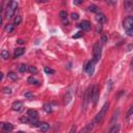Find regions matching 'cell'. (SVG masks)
<instances>
[{
	"instance_id": "2e32d148",
	"label": "cell",
	"mask_w": 133,
	"mask_h": 133,
	"mask_svg": "<svg viewBox=\"0 0 133 133\" xmlns=\"http://www.w3.org/2000/svg\"><path fill=\"white\" fill-rule=\"evenodd\" d=\"M1 127H2V129H3L4 131H8V132H11V131L14 129V126H13L11 123H2Z\"/></svg>"
},
{
	"instance_id": "8d00e7d4",
	"label": "cell",
	"mask_w": 133,
	"mask_h": 133,
	"mask_svg": "<svg viewBox=\"0 0 133 133\" xmlns=\"http://www.w3.org/2000/svg\"><path fill=\"white\" fill-rule=\"evenodd\" d=\"M82 3V1H74V4H80Z\"/></svg>"
},
{
	"instance_id": "8fae6325",
	"label": "cell",
	"mask_w": 133,
	"mask_h": 133,
	"mask_svg": "<svg viewBox=\"0 0 133 133\" xmlns=\"http://www.w3.org/2000/svg\"><path fill=\"white\" fill-rule=\"evenodd\" d=\"M27 116H28L31 120H37V117H39V113H37L36 110L29 109V110L27 111Z\"/></svg>"
},
{
	"instance_id": "f546056e",
	"label": "cell",
	"mask_w": 133,
	"mask_h": 133,
	"mask_svg": "<svg viewBox=\"0 0 133 133\" xmlns=\"http://www.w3.org/2000/svg\"><path fill=\"white\" fill-rule=\"evenodd\" d=\"M71 18L73 19V20H78V19H79V15L76 14V13H72L71 14Z\"/></svg>"
},
{
	"instance_id": "44dd1931",
	"label": "cell",
	"mask_w": 133,
	"mask_h": 133,
	"mask_svg": "<svg viewBox=\"0 0 133 133\" xmlns=\"http://www.w3.org/2000/svg\"><path fill=\"white\" fill-rule=\"evenodd\" d=\"M88 11L91 12V13H96V14L100 13V12H99V7H98L97 5H95V4H90V5L88 6Z\"/></svg>"
},
{
	"instance_id": "5bb4252c",
	"label": "cell",
	"mask_w": 133,
	"mask_h": 133,
	"mask_svg": "<svg viewBox=\"0 0 133 133\" xmlns=\"http://www.w3.org/2000/svg\"><path fill=\"white\" fill-rule=\"evenodd\" d=\"M120 130H121V126L119 124H115L107 133H120Z\"/></svg>"
},
{
	"instance_id": "836d02e7",
	"label": "cell",
	"mask_w": 133,
	"mask_h": 133,
	"mask_svg": "<svg viewBox=\"0 0 133 133\" xmlns=\"http://www.w3.org/2000/svg\"><path fill=\"white\" fill-rule=\"evenodd\" d=\"M132 113H133V106H131L130 109L128 110V112H127V117H130V116L132 115Z\"/></svg>"
},
{
	"instance_id": "484cf974",
	"label": "cell",
	"mask_w": 133,
	"mask_h": 133,
	"mask_svg": "<svg viewBox=\"0 0 133 133\" xmlns=\"http://www.w3.org/2000/svg\"><path fill=\"white\" fill-rule=\"evenodd\" d=\"M20 122H21V123H24V124H28V123H30L31 121H30V118L27 116V117H21V118H20Z\"/></svg>"
},
{
	"instance_id": "74e56055",
	"label": "cell",
	"mask_w": 133,
	"mask_h": 133,
	"mask_svg": "<svg viewBox=\"0 0 133 133\" xmlns=\"http://www.w3.org/2000/svg\"><path fill=\"white\" fill-rule=\"evenodd\" d=\"M102 41H103V43H105V41H106V37H105V36L102 37Z\"/></svg>"
},
{
	"instance_id": "60d3db41",
	"label": "cell",
	"mask_w": 133,
	"mask_h": 133,
	"mask_svg": "<svg viewBox=\"0 0 133 133\" xmlns=\"http://www.w3.org/2000/svg\"><path fill=\"white\" fill-rule=\"evenodd\" d=\"M18 133H25V132H23V131H19Z\"/></svg>"
},
{
	"instance_id": "ffe728a7",
	"label": "cell",
	"mask_w": 133,
	"mask_h": 133,
	"mask_svg": "<svg viewBox=\"0 0 133 133\" xmlns=\"http://www.w3.org/2000/svg\"><path fill=\"white\" fill-rule=\"evenodd\" d=\"M14 28H15V25H14V24H7V25L4 26V31L11 33V32L14 31Z\"/></svg>"
},
{
	"instance_id": "e575fe53",
	"label": "cell",
	"mask_w": 133,
	"mask_h": 133,
	"mask_svg": "<svg viewBox=\"0 0 133 133\" xmlns=\"http://www.w3.org/2000/svg\"><path fill=\"white\" fill-rule=\"evenodd\" d=\"M127 33H128V35L133 36V27H132V28H130L129 30H127Z\"/></svg>"
},
{
	"instance_id": "4316f807",
	"label": "cell",
	"mask_w": 133,
	"mask_h": 133,
	"mask_svg": "<svg viewBox=\"0 0 133 133\" xmlns=\"http://www.w3.org/2000/svg\"><path fill=\"white\" fill-rule=\"evenodd\" d=\"M28 71L31 73V74H36L37 73V69H36V67H34V66H29L28 67Z\"/></svg>"
},
{
	"instance_id": "7c38bea8",
	"label": "cell",
	"mask_w": 133,
	"mask_h": 133,
	"mask_svg": "<svg viewBox=\"0 0 133 133\" xmlns=\"http://www.w3.org/2000/svg\"><path fill=\"white\" fill-rule=\"evenodd\" d=\"M124 6H125L127 12H131L133 9V1H131V0H126L124 2Z\"/></svg>"
},
{
	"instance_id": "d590c367",
	"label": "cell",
	"mask_w": 133,
	"mask_h": 133,
	"mask_svg": "<svg viewBox=\"0 0 133 133\" xmlns=\"http://www.w3.org/2000/svg\"><path fill=\"white\" fill-rule=\"evenodd\" d=\"M17 43H18V44H20V45H22V44H24V41H23V40H18Z\"/></svg>"
},
{
	"instance_id": "4fadbf2b",
	"label": "cell",
	"mask_w": 133,
	"mask_h": 133,
	"mask_svg": "<svg viewBox=\"0 0 133 133\" xmlns=\"http://www.w3.org/2000/svg\"><path fill=\"white\" fill-rule=\"evenodd\" d=\"M24 53H25V49L24 48H17L15 50V53H14V57L17 58V57H19V56L23 55Z\"/></svg>"
},
{
	"instance_id": "277c9868",
	"label": "cell",
	"mask_w": 133,
	"mask_h": 133,
	"mask_svg": "<svg viewBox=\"0 0 133 133\" xmlns=\"http://www.w3.org/2000/svg\"><path fill=\"white\" fill-rule=\"evenodd\" d=\"M95 64H96V63H95L94 60H90V62H87L85 64V66H84V71L86 73H88V75H90V76H93V74H94Z\"/></svg>"
},
{
	"instance_id": "6da1fadb",
	"label": "cell",
	"mask_w": 133,
	"mask_h": 133,
	"mask_svg": "<svg viewBox=\"0 0 133 133\" xmlns=\"http://www.w3.org/2000/svg\"><path fill=\"white\" fill-rule=\"evenodd\" d=\"M18 7V2L16 1H11L7 6H6V11H5V18L6 19H12L14 17V14L16 12Z\"/></svg>"
},
{
	"instance_id": "4dcf8cb0",
	"label": "cell",
	"mask_w": 133,
	"mask_h": 133,
	"mask_svg": "<svg viewBox=\"0 0 133 133\" xmlns=\"http://www.w3.org/2000/svg\"><path fill=\"white\" fill-rule=\"evenodd\" d=\"M3 91H4V94H8V95H11V94H12V88L8 87V86H6V87L3 88Z\"/></svg>"
},
{
	"instance_id": "ac0fdd59",
	"label": "cell",
	"mask_w": 133,
	"mask_h": 133,
	"mask_svg": "<svg viewBox=\"0 0 133 133\" xmlns=\"http://www.w3.org/2000/svg\"><path fill=\"white\" fill-rule=\"evenodd\" d=\"M39 128H40V130H41L43 133H45V132H47V131L49 130L50 126H49V124H47V123H41L40 126H39Z\"/></svg>"
},
{
	"instance_id": "9a60e30c",
	"label": "cell",
	"mask_w": 133,
	"mask_h": 133,
	"mask_svg": "<svg viewBox=\"0 0 133 133\" xmlns=\"http://www.w3.org/2000/svg\"><path fill=\"white\" fill-rule=\"evenodd\" d=\"M71 100H72V93L69 90V91H67V94L65 95V100H64L65 105H69L70 102H71Z\"/></svg>"
},
{
	"instance_id": "30bf717a",
	"label": "cell",
	"mask_w": 133,
	"mask_h": 133,
	"mask_svg": "<svg viewBox=\"0 0 133 133\" xmlns=\"http://www.w3.org/2000/svg\"><path fill=\"white\" fill-rule=\"evenodd\" d=\"M96 20H97L98 23L103 24V23L106 22V17H105V15H104L103 13L100 12V13H98V14L96 15Z\"/></svg>"
},
{
	"instance_id": "7a4b0ae2",
	"label": "cell",
	"mask_w": 133,
	"mask_h": 133,
	"mask_svg": "<svg viewBox=\"0 0 133 133\" xmlns=\"http://www.w3.org/2000/svg\"><path fill=\"white\" fill-rule=\"evenodd\" d=\"M93 54H94V59L93 60L95 63H98L100 60V58H101V54H102V47H101V44L99 42L95 43Z\"/></svg>"
},
{
	"instance_id": "d4e9b609",
	"label": "cell",
	"mask_w": 133,
	"mask_h": 133,
	"mask_svg": "<svg viewBox=\"0 0 133 133\" xmlns=\"http://www.w3.org/2000/svg\"><path fill=\"white\" fill-rule=\"evenodd\" d=\"M7 77H8L9 79H12V80H17V79H18V76H17V74H16V73H14V72H8V74H7Z\"/></svg>"
},
{
	"instance_id": "cb8c5ba5",
	"label": "cell",
	"mask_w": 133,
	"mask_h": 133,
	"mask_svg": "<svg viewBox=\"0 0 133 133\" xmlns=\"http://www.w3.org/2000/svg\"><path fill=\"white\" fill-rule=\"evenodd\" d=\"M1 57H2L4 60L8 59V57H9V53H8L7 50H2V52H1Z\"/></svg>"
},
{
	"instance_id": "603a6c76",
	"label": "cell",
	"mask_w": 133,
	"mask_h": 133,
	"mask_svg": "<svg viewBox=\"0 0 133 133\" xmlns=\"http://www.w3.org/2000/svg\"><path fill=\"white\" fill-rule=\"evenodd\" d=\"M18 70H19V72H21V73H25V72L28 70V68H27L26 65L22 64V65H20V66L18 67Z\"/></svg>"
},
{
	"instance_id": "9c48e42d",
	"label": "cell",
	"mask_w": 133,
	"mask_h": 133,
	"mask_svg": "<svg viewBox=\"0 0 133 133\" xmlns=\"http://www.w3.org/2000/svg\"><path fill=\"white\" fill-rule=\"evenodd\" d=\"M94 127H95V123H89V124H87L79 133H90V132L94 130Z\"/></svg>"
},
{
	"instance_id": "ab89813d",
	"label": "cell",
	"mask_w": 133,
	"mask_h": 133,
	"mask_svg": "<svg viewBox=\"0 0 133 133\" xmlns=\"http://www.w3.org/2000/svg\"><path fill=\"white\" fill-rule=\"evenodd\" d=\"M2 133H9V132H8V131H3Z\"/></svg>"
},
{
	"instance_id": "7402d4cb",
	"label": "cell",
	"mask_w": 133,
	"mask_h": 133,
	"mask_svg": "<svg viewBox=\"0 0 133 133\" xmlns=\"http://www.w3.org/2000/svg\"><path fill=\"white\" fill-rule=\"evenodd\" d=\"M22 22V17L21 16H17L15 19H14V25L17 26V25H20Z\"/></svg>"
},
{
	"instance_id": "f1b7e54d",
	"label": "cell",
	"mask_w": 133,
	"mask_h": 133,
	"mask_svg": "<svg viewBox=\"0 0 133 133\" xmlns=\"http://www.w3.org/2000/svg\"><path fill=\"white\" fill-rule=\"evenodd\" d=\"M24 97L25 98H33V94L31 91H25L24 93Z\"/></svg>"
},
{
	"instance_id": "d6a6232c",
	"label": "cell",
	"mask_w": 133,
	"mask_h": 133,
	"mask_svg": "<svg viewBox=\"0 0 133 133\" xmlns=\"http://www.w3.org/2000/svg\"><path fill=\"white\" fill-rule=\"evenodd\" d=\"M82 35H83V32L79 31V32H77V34L73 35V39H78V37H80V36H82Z\"/></svg>"
},
{
	"instance_id": "d6986e66",
	"label": "cell",
	"mask_w": 133,
	"mask_h": 133,
	"mask_svg": "<svg viewBox=\"0 0 133 133\" xmlns=\"http://www.w3.org/2000/svg\"><path fill=\"white\" fill-rule=\"evenodd\" d=\"M27 82H28L29 84H34V85H37V84L40 83V82H39V80L35 79V78L33 77V76H30V77L27 79Z\"/></svg>"
},
{
	"instance_id": "f35d334b",
	"label": "cell",
	"mask_w": 133,
	"mask_h": 133,
	"mask_svg": "<svg viewBox=\"0 0 133 133\" xmlns=\"http://www.w3.org/2000/svg\"><path fill=\"white\" fill-rule=\"evenodd\" d=\"M0 75H1V78H0V79H1V80H2V79H3V73H1V74H0Z\"/></svg>"
},
{
	"instance_id": "52a82bcc",
	"label": "cell",
	"mask_w": 133,
	"mask_h": 133,
	"mask_svg": "<svg viewBox=\"0 0 133 133\" xmlns=\"http://www.w3.org/2000/svg\"><path fill=\"white\" fill-rule=\"evenodd\" d=\"M22 108H23V103L21 101H15L12 104V109L14 111H20Z\"/></svg>"
},
{
	"instance_id": "1f68e13d",
	"label": "cell",
	"mask_w": 133,
	"mask_h": 133,
	"mask_svg": "<svg viewBox=\"0 0 133 133\" xmlns=\"http://www.w3.org/2000/svg\"><path fill=\"white\" fill-rule=\"evenodd\" d=\"M45 72L47 73V74H54L55 72H54V70H52V69H49V68H45Z\"/></svg>"
},
{
	"instance_id": "e0dca14e",
	"label": "cell",
	"mask_w": 133,
	"mask_h": 133,
	"mask_svg": "<svg viewBox=\"0 0 133 133\" xmlns=\"http://www.w3.org/2000/svg\"><path fill=\"white\" fill-rule=\"evenodd\" d=\"M59 17H60V19L63 20V22H64L65 24H68V20H67L68 14H67L66 11H62V12H59Z\"/></svg>"
},
{
	"instance_id": "ba28073f",
	"label": "cell",
	"mask_w": 133,
	"mask_h": 133,
	"mask_svg": "<svg viewBox=\"0 0 133 133\" xmlns=\"http://www.w3.org/2000/svg\"><path fill=\"white\" fill-rule=\"evenodd\" d=\"M99 99V87L96 85L94 87V95H93V103L94 105H96Z\"/></svg>"
},
{
	"instance_id": "8992f818",
	"label": "cell",
	"mask_w": 133,
	"mask_h": 133,
	"mask_svg": "<svg viewBox=\"0 0 133 133\" xmlns=\"http://www.w3.org/2000/svg\"><path fill=\"white\" fill-rule=\"evenodd\" d=\"M78 27L81 28L83 31H89L90 30V23L87 20H83L80 24H78Z\"/></svg>"
},
{
	"instance_id": "3957f363",
	"label": "cell",
	"mask_w": 133,
	"mask_h": 133,
	"mask_svg": "<svg viewBox=\"0 0 133 133\" xmlns=\"http://www.w3.org/2000/svg\"><path fill=\"white\" fill-rule=\"evenodd\" d=\"M108 107H109V103L106 102V103L103 105V107L101 108V110L99 111V113L96 116V118H95V123H101V122L103 121V119H104V117H105V115H106V112H107Z\"/></svg>"
},
{
	"instance_id": "83f0119b",
	"label": "cell",
	"mask_w": 133,
	"mask_h": 133,
	"mask_svg": "<svg viewBox=\"0 0 133 133\" xmlns=\"http://www.w3.org/2000/svg\"><path fill=\"white\" fill-rule=\"evenodd\" d=\"M44 110H45L47 113H50V112L52 111V107H51V105L48 104V103H46V104L44 105Z\"/></svg>"
},
{
	"instance_id": "b9f144b4",
	"label": "cell",
	"mask_w": 133,
	"mask_h": 133,
	"mask_svg": "<svg viewBox=\"0 0 133 133\" xmlns=\"http://www.w3.org/2000/svg\"><path fill=\"white\" fill-rule=\"evenodd\" d=\"M131 65H132V66H133V59H132V62H131Z\"/></svg>"
},
{
	"instance_id": "5b68a950",
	"label": "cell",
	"mask_w": 133,
	"mask_h": 133,
	"mask_svg": "<svg viewBox=\"0 0 133 133\" xmlns=\"http://www.w3.org/2000/svg\"><path fill=\"white\" fill-rule=\"evenodd\" d=\"M132 27H133V16L128 17L126 20L124 21V28H125V29L129 30V29L132 28Z\"/></svg>"
}]
</instances>
